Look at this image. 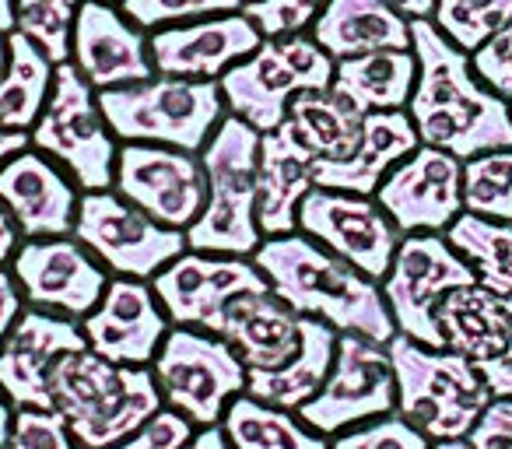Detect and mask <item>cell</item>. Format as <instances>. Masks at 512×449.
<instances>
[{
    "mask_svg": "<svg viewBox=\"0 0 512 449\" xmlns=\"http://www.w3.org/2000/svg\"><path fill=\"white\" fill-rule=\"evenodd\" d=\"M463 211L512 221V148L481 151L463 162Z\"/></svg>",
    "mask_w": 512,
    "mask_h": 449,
    "instance_id": "836d02e7",
    "label": "cell"
},
{
    "mask_svg": "<svg viewBox=\"0 0 512 449\" xmlns=\"http://www.w3.org/2000/svg\"><path fill=\"white\" fill-rule=\"evenodd\" d=\"M435 323L442 344L477 365L491 397H512V295L460 285L439 299Z\"/></svg>",
    "mask_w": 512,
    "mask_h": 449,
    "instance_id": "2e32d148",
    "label": "cell"
},
{
    "mask_svg": "<svg viewBox=\"0 0 512 449\" xmlns=\"http://www.w3.org/2000/svg\"><path fill=\"white\" fill-rule=\"evenodd\" d=\"M32 148L29 134H15V130H0V165L8 162L11 155H18V151Z\"/></svg>",
    "mask_w": 512,
    "mask_h": 449,
    "instance_id": "c3c4849f",
    "label": "cell"
},
{
    "mask_svg": "<svg viewBox=\"0 0 512 449\" xmlns=\"http://www.w3.org/2000/svg\"><path fill=\"white\" fill-rule=\"evenodd\" d=\"M512 18V0H439L435 4V29L456 43L463 53H474Z\"/></svg>",
    "mask_w": 512,
    "mask_h": 449,
    "instance_id": "d590c367",
    "label": "cell"
},
{
    "mask_svg": "<svg viewBox=\"0 0 512 449\" xmlns=\"http://www.w3.org/2000/svg\"><path fill=\"white\" fill-rule=\"evenodd\" d=\"M214 334L232 344L246 369H281L302 344V316L271 288H256L228 299Z\"/></svg>",
    "mask_w": 512,
    "mask_h": 449,
    "instance_id": "cb8c5ba5",
    "label": "cell"
},
{
    "mask_svg": "<svg viewBox=\"0 0 512 449\" xmlns=\"http://www.w3.org/2000/svg\"><path fill=\"white\" fill-rule=\"evenodd\" d=\"M362 123L365 113H358L344 95H337L334 88H320V92H299L288 102L278 134L306 151L313 165L344 162L362 141Z\"/></svg>",
    "mask_w": 512,
    "mask_h": 449,
    "instance_id": "83f0119b",
    "label": "cell"
},
{
    "mask_svg": "<svg viewBox=\"0 0 512 449\" xmlns=\"http://www.w3.org/2000/svg\"><path fill=\"white\" fill-rule=\"evenodd\" d=\"M393 411H397V376H393L390 348L365 334H341L327 383L299 407V418L313 432L334 439L344 428Z\"/></svg>",
    "mask_w": 512,
    "mask_h": 449,
    "instance_id": "7c38bea8",
    "label": "cell"
},
{
    "mask_svg": "<svg viewBox=\"0 0 512 449\" xmlns=\"http://www.w3.org/2000/svg\"><path fill=\"white\" fill-rule=\"evenodd\" d=\"M169 327L151 281L134 278H109L99 306L81 316L88 348L116 365H151Z\"/></svg>",
    "mask_w": 512,
    "mask_h": 449,
    "instance_id": "7402d4cb",
    "label": "cell"
},
{
    "mask_svg": "<svg viewBox=\"0 0 512 449\" xmlns=\"http://www.w3.org/2000/svg\"><path fill=\"white\" fill-rule=\"evenodd\" d=\"M383 4L397 11L400 18H407V22H432L439 0H383Z\"/></svg>",
    "mask_w": 512,
    "mask_h": 449,
    "instance_id": "bcb514c9",
    "label": "cell"
},
{
    "mask_svg": "<svg viewBox=\"0 0 512 449\" xmlns=\"http://www.w3.org/2000/svg\"><path fill=\"white\" fill-rule=\"evenodd\" d=\"M22 232H18V225H15V218H11V211L4 204H0V267H8L11 264V257H15V250L22 243Z\"/></svg>",
    "mask_w": 512,
    "mask_h": 449,
    "instance_id": "f6af8a7d",
    "label": "cell"
},
{
    "mask_svg": "<svg viewBox=\"0 0 512 449\" xmlns=\"http://www.w3.org/2000/svg\"><path fill=\"white\" fill-rule=\"evenodd\" d=\"M197 425L190 418H183L172 407H158L137 432H130L127 439H120L109 449H183L193 439Z\"/></svg>",
    "mask_w": 512,
    "mask_h": 449,
    "instance_id": "60d3db41",
    "label": "cell"
},
{
    "mask_svg": "<svg viewBox=\"0 0 512 449\" xmlns=\"http://www.w3.org/2000/svg\"><path fill=\"white\" fill-rule=\"evenodd\" d=\"M218 85L228 113L260 134H271L281 127L295 95L334 85V57L309 32L267 36L246 60L228 67Z\"/></svg>",
    "mask_w": 512,
    "mask_h": 449,
    "instance_id": "52a82bcc",
    "label": "cell"
},
{
    "mask_svg": "<svg viewBox=\"0 0 512 449\" xmlns=\"http://www.w3.org/2000/svg\"><path fill=\"white\" fill-rule=\"evenodd\" d=\"M221 428L232 449H330L327 435L313 432L299 411L274 407L249 393H239L228 404Z\"/></svg>",
    "mask_w": 512,
    "mask_h": 449,
    "instance_id": "1f68e13d",
    "label": "cell"
},
{
    "mask_svg": "<svg viewBox=\"0 0 512 449\" xmlns=\"http://www.w3.org/2000/svg\"><path fill=\"white\" fill-rule=\"evenodd\" d=\"M260 43H264V32L256 29L246 11H228V15H211L148 32L155 74L197 81H218L228 67L246 60Z\"/></svg>",
    "mask_w": 512,
    "mask_h": 449,
    "instance_id": "ffe728a7",
    "label": "cell"
},
{
    "mask_svg": "<svg viewBox=\"0 0 512 449\" xmlns=\"http://www.w3.org/2000/svg\"><path fill=\"white\" fill-rule=\"evenodd\" d=\"M99 106L116 141L165 144L197 155L228 113L218 81L169 78V74L106 88L99 92Z\"/></svg>",
    "mask_w": 512,
    "mask_h": 449,
    "instance_id": "8992f818",
    "label": "cell"
},
{
    "mask_svg": "<svg viewBox=\"0 0 512 449\" xmlns=\"http://www.w3.org/2000/svg\"><path fill=\"white\" fill-rule=\"evenodd\" d=\"M376 200L400 232H446L463 214V162L418 144L379 183Z\"/></svg>",
    "mask_w": 512,
    "mask_h": 449,
    "instance_id": "ac0fdd59",
    "label": "cell"
},
{
    "mask_svg": "<svg viewBox=\"0 0 512 449\" xmlns=\"http://www.w3.org/2000/svg\"><path fill=\"white\" fill-rule=\"evenodd\" d=\"M470 64H474V74L491 92H498L502 99H512V18L470 53Z\"/></svg>",
    "mask_w": 512,
    "mask_h": 449,
    "instance_id": "b9f144b4",
    "label": "cell"
},
{
    "mask_svg": "<svg viewBox=\"0 0 512 449\" xmlns=\"http://www.w3.org/2000/svg\"><path fill=\"white\" fill-rule=\"evenodd\" d=\"M313 158L278 130L260 134L256 155V229L264 239L299 232V204L313 190Z\"/></svg>",
    "mask_w": 512,
    "mask_h": 449,
    "instance_id": "484cf974",
    "label": "cell"
},
{
    "mask_svg": "<svg viewBox=\"0 0 512 449\" xmlns=\"http://www.w3.org/2000/svg\"><path fill=\"white\" fill-rule=\"evenodd\" d=\"M106 4H120V0H106Z\"/></svg>",
    "mask_w": 512,
    "mask_h": 449,
    "instance_id": "11a10c76",
    "label": "cell"
},
{
    "mask_svg": "<svg viewBox=\"0 0 512 449\" xmlns=\"http://www.w3.org/2000/svg\"><path fill=\"white\" fill-rule=\"evenodd\" d=\"M120 11L144 32L165 29V25L197 22V18L228 15L242 11V0H120Z\"/></svg>",
    "mask_w": 512,
    "mask_h": 449,
    "instance_id": "8d00e7d4",
    "label": "cell"
},
{
    "mask_svg": "<svg viewBox=\"0 0 512 449\" xmlns=\"http://www.w3.org/2000/svg\"><path fill=\"white\" fill-rule=\"evenodd\" d=\"M113 190L158 225L186 232L207 204V172L197 151L127 141L116 151Z\"/></svg>",
    "mask_w": 512,
    "mask_h": 449,
    "instance_id": "4fadbf2b",
    "label": "cell"
},
{
    "mask_svg": "<svg viewBox=\"0 0 512 449\" xmlns=\"http://www.w3.org/2000/svg\"><path fill=\"white\" fill-rule=\"evenodd\" d=\"M467 442L470 449H512V397H491L467 432Z\"/></svg>",
    "mask_w": 512,
    "mask_h": 449,
    "instance_id": "7bdbcfd3",
    "label": "cell"
},
{
    "mask_svg": "<svg viewBox=\"0 0 512 449\" xmlns=\"http://www.w3.org/2000/svg\"><path fill=\"white\" fill-rule=\"evenodd\" d=\"M0 32H15V0H0Z\"/></svg>",
    "mask_w": 512,
    "mask_h": 449,
    "instance_id": "f907efd6",
    "label": "cell"
},
{
    "mask_svg": "<svg viewBox=\"0 0 512 449\" xmlns=\"http://www.w3.org/2000/svg\"><path fill=\"white\" fill-rule=\"evenodd\" d=\"M85 0H15V29L29 36L53 64L71 60V36Z\"/></svg>",
    "mask_w": 512,
    "mask_h": 449,
    "instance_id": "e575fe53",
    "label": "cell"
},
{
    "mask_svg": "<svg viewBox=\"0 0 512 449\" xmlns=\"http://www.w3.org/2000/svg\"><path fill=\"white\" fill-rule=\"evenodd\" d=\"M183 449H232L225 439V428L221 425H207V428H197L193 432V439L186 442Z\"/></svg>",
    "mask_w": 512,
    "mask_h": 449,
    "instance_id": "7dc6e473",
    "label": "cell"
},
{
    "mask_svg": "<svg viewBox=\"0 0 512 449\" xmlns=\"http://www.w3.org/2000/svg\"><path fill=\"white\" fill-rule=\"evenodd\" d=\"M418 81L414 50H372L334 60V92L344 95L358 113L407 109Z\"/></svg>",
    "mask_w": 512,
    "mask_h": 449,
    "instance_id": "f546056e",
    "label": "cell"
},
{
    "mask_svg": "<svg viewBox=\"0 0 512 449\" xmlns=\"http://www.w3.org/2000/svg\"><path fill=\"white\" fill-rule=\"evenodd\" d=\"M411 50L418 57V81L407 116L421 144L449 151L460 162L481 151L512 148L509 99L477 78L470 53L449 43L435 22H411Z\"/></svg>",
    "mask_w": 512,
    "mask_h": 449,
    "instance_id": "6da1fadb",
    "label": "cell"
},
{
    "mask_svg": "<svg viewBox=\"0 0 512 449\" xmlns=\"http://www.w3.org/2000/svg\"><path fill=\"white\" fill-rule=\"evenodd\" d=\"M151 372L162 404L190 418L197 428L221 425L228 404L246 393V365L232 344L197 327H169Z\"/></svg>",
    "mask_w": 512,
    "mask_h": 449,
    "instance_id": "9c48e42d",
    "label": "cell"
},
{
    "mask_svg": "<svg viewBox=\"0 0 512 449\" xmlns=\"http://www.w3.org/2000/svg\"><path fill=\"white\" fill-rule=\"evenodd\" d=\"M253 264L260 267L271 292L299 316L330 323L337 334H365L383 344L397 334L379 281L302 232L264 239L256 246Z\"/></svg>",
    "mask_w": 512,
    "mask_h": 449,
    "instance_id": "7a4b0ae2",
    "label": "cell"
},
{
    "mask_svg": "<svg viewBox=\"0 0 512 449\" xmlns=\"http://www.w3.org/2000/svg\"><path fill=\"white\" fill-rule=\"evenodd\" d=\"M4 449H8V446H4Z\"/></svg>",
    "mask_w": 512,
    "mask_h": 449,
    "instance_id": "6f0895ef",
    "label": "cell"
},
{
    "mask_svg": "<svg viewBox=\"0 0 512 449\" xmlns=\"http://www.w3.org/2000/svg\"><path fill=\"white\" fill-rule=\"evenodd\" d=\"M327 0H253L246 4V15L267 36H292V32H309L313 18L323 11Z\"/></svg>",
    "mask_w": 512,
    "mask_h": 449,
    "instance_id": "ab89813d",
    "label": "cell"
},
{
    "mask_svg": "<svg viewBox=\"0 0 512 449\" xmlns=\"http://www.w3.org/2000/svg\"><path fill=\"white\" fill-rule=\"evenodd\" d=\"M8 67V32H0V74Z\"/></svg>",
    "mask_w": 512,
    "mask_h": 449,
    "instance_id": "f5cc1de1",
    "label": "cell"
},
{
    "mask_svg": "<svg viewBox=\"0 0 512 449\" xmlns=\"http://www.w3.org/2000/svg\"><path fill=\"white\" fill-rule=\"evenodd\" d=\"M421 144L407 109H386V113H365L362 141L344 162H316L313 183L323 190H344L376 197L379 183L397 162H404Z\"/></svg>",
    "mask_w": 512,
    "mask_h": 449,
    "instance_id": "d4e9b609",
    "label": "cell"
},
{
    "mask_svg": "<svg viewBox=\"0 0 512 449\" xmlns=\"http://www.w3.org/2000/svg\"><path fill=\"white\" fill-rule=\"evenodd\" d=\"M509 109H512V99H509Z\"/></svg>",
    "mask_w": 512,
    "mask_h": 449,
    "instance_id": "9f6ffc18",
    "label": "cell"
},
{
    "mask_svg": "<svg viewBox=\"0 0 512 449\" xmlns=\"http://www.w3.org/2000/svg\"><path fill=\"white\" fill-rule=\"evenodd\" d=\"M71 64L95 92L155 78L148 32L137 29L120 11V4H106V0L81 4L71 36Z\"/></svg>",
    "mask_w": 512,
    "mask_h": 449,
    "instance_id": "44dd1931",
    "label": "cell"
},
{
    "mask_svg": "<svg viewBox=\"0 0 512 449\" xmlns=\"http://www.w3.org/2000/svg\"><path fill=\"white\" fill-rule=\"evenodd\" d=\"M256 288H271L253 257H225V253H179L169 267L151 278L158 306L172 327H197L214 334L228 299Z\"/></svg>",
    "mask_w": 512,
    "mask_h": 449,
    "instance_id": "9a60e30c",
    "label": "cell"
},
{
    "mask_svg": "<svg viewBox=\"0 0 512 449\" xmlns=\"http://www.w3.org/2000/svg\"><path fill=\"white\" fill-rule=\"evenodd\" d=\"M299 232L369 274L372 281H383L390 274L393 253L404 239V232L393 225L376 197L323 190V186H313L302 197Z\"/></svg>",
    "mask_w": 512,
    "mask_h": 449,
    "instance_id": "5bb4252c",
    "label": "cell"
},
{
    "mask_svg": "<svg viewBox=\"0 0 512 449\" xmlns=\"http://www.w3.org/2000/svg\"><path fill=\"white\" fill-rule=\"evenodd\" d=\"M50 400L81 449L116 446L165 407L151 365H116L92 348L57 358Z\"/></svg>",
    "mask_w": 512,
    "mask_h": 449,
    "instance_id": "3957f363",
    "label": "cell"
},
{
    "mask_svg": "<svg viewBox=\"0 0 512 449\" xmlns=\"http://www.w3.org/2000/svg\"><path fill=\"white\" fill-rule=\"evenodd\" d=\"M78 183L50 155L25 148L0 165V204L8 207L25 239L74 236Z\"/></svg>",
    "mask_w": 512,
    "mask_h": 449,
    "instance_id": "603a6c76",
    "label": "cell"
},
{
    "mask_svg": "<svg viewBox=\"0 0 512 449\" xmlns=\"http://www.w3.org/2000/svg\"><path fill=\"white\" fill-rule=\"evenodd\" d=\"M25 313V295L18 288L11 267H0V344L11 334V327L18 323V316Z\"/></svg>",
    "mask_w": 512,
    "mask_h": 449,
    "instance_id": "ee69618b",
    "label": "cell"
},
{
    "mask_svg": "<svg viewBox=\"0 0 512 449\" xmlns=\"http://www.w3.org/2000/svg\"><path fill=\"white\" fill-rule=\"evenodd\" d=\"M8 449H81L67 432L64 418L43 407H15Z\"/></svg>",
    "mask_w": 512,
    "mask_h": 449,
    "instance_id": "f35d334b",
    "label": "cell"
},
{
    "mask_svg": "<svg viewBox=\"0 0 512 449\" xmlns=\"http://www.w3.org/2000/svg\"><path fill=\"white\" fill-rule=\"evenodd\" d=\"M432 449H470L467 439H442V442H432Z\"/></svg>",
    "mask_w": 512,
    "mask_h": 449,
    "instance_id": "816d5d0a",
    "label": "cell"
},
{
    "mask_svg": "<svg viewBox=\"0 0 512 449\" xmlns=\"http://www.w3.org/2000/svg\"><path fill=\"white\" fill-rule=\"evenodd\" d=\"M390 362L397 376V414L432 442L467 439L474 421L491 404V390L477 365L449 348H428L393 334Z\"/></svg>",
    "mask_w": 512,
    "mask_h": 449,
    "instance_id": "5b68a950",
    "label": "cell"
},
{
    "mask_svg": "<svg viewBox=\"0 0 512 449\" xmlns=\"http://www.w3.org/2000/svg\"><path fill=\"white\" fill-rule=\"evenodd\" d=\"M256 155L260 130L225 113L200 151L207 172V204L186 229V250L253 257L256 246L264 243L256 229Z\"/></svg>",
    "mask_w": 512,
    "mask_h": 449,
    "instance_id": "277c9868",
    "label": "cell"
},
{
    "mask_svg": "<svg viewBox=\"0 0 512 449\" xmlns=\"http://www.w3.org/2000/svg\"><path fill=\"white\" fill-rule=\"evenodd\" d=\"M337 337L341 334L330 323L302 316V344L295 358L281 369H246V393L274 407L299 411L327 383L337 355Z\"/></svg>",
    "mask_w": 512,
    "mask_h": 449,
    "instance_id": "f1b7e54d",
    "label": "cell"
},
{
    "mask_svg": "<svg viewBox=\"0 0 512 449\" xmlns=\"http://www.w3.org/2000/svg\"><path fill=\"white\" fill-rule=\"evenodd\" d=\"M246 4H253V0H242V8H246Z\"/></svg>",
    "mask_w": 512,
    "mask_h": 449,
    "instance_id": "db71d44e",
    "label": "cell"
},
{
    "mask_svg": "<svg viewBox=\"0 0 512 449\" xmlns=\"http://www.w3.org/2000/svg\"><path fill=\"white\" fill-rule=\"evenodd\" d=\"M78 348H88L81 320L29 306L0 344V393L11 400V407L53 411V365H57L60 355Z\"/></svg>",
    "mask_w": 512,
    "mask_h": 449,
    "instance_id": "d6986e66",
    "label": "cell"
},
{
    "mask_svg": "<svg viewBox=\"0 0 512 449\" xmlns=\"http://www.w3.org/2000/svg\"><path fill=\"white\" fill-rule=\"evenodd\" d=\"M474 281L477 271L449 246L446 232H407L379 288L397 323V334L428 348H446L435 323V306L446 292Z\"/></svg>",
    "mask_w": 512,
    "mask_h": 449,
    "instance_id": "30bf717a",
    "label": "cell"
},
{
    "mask_svg": "<svg viewBox=\"0 0 512 449\" xmlns=\"http://www.w3.org/2000/svg\"><path fill=\"white\" fill-rule=\"evenodd\" d=\"M309 36L334 60L372 50H411V22L383 0H327Z\"/></svg>",
    "mask_w": 512,
    "mask_h": 449,
    "instance_id": "4316f807",
    "label": "cell"
},
{
    "mask_svg": "<svg viewBox=\"0 0 512 449\" xmlns=\"http://www.w3.org/2000/svg\"><path fill=\"white\" fill-rule=\"evenodd\" d=\"M53 64L29 36L8 32V67L0 74V130L29 134L53 88Z\"/></svg>",
    "mask_w": 512,
    "mask_h": 449,
    "instance_id": "4dcf8cb0",
    "label": "cell"
},
{
    "mask_svg": "<svg viewBox=\"0 0 512 449\" xmlns=\"http://www.w3.org/2000/svg\"><path fill=\"white\" fill-rule=\"evenodd\" d=\"M29 141L36 151L64 165L81 193L113 190L120 144L102 116L99 92L81 78L71 60L57 64L53 71L50 99L36 127L29 130Z\"/></svg>",
    "mask_w": 512,
    "mask_h": 449,
    "instance_id": "ba28073f",
    "label": "cell"
},
{
    "mask_svg": "<svg viewBox=\"0 0 512 449\" xmlns=\"http://www.w3.org/2000/svg\"><path fill=\"white\" fill-rule=\"evenodd\" d=\"M446 239L477 271V281L498 295H512V221H488L463 211Z\"/></svg>",
    "mask_w": 512,
    "mask_h": 449,
    "instance_id": "d6a6232c",
    "label": "cell"
},
{
    "mask_svg": "<svg viewBox=\"0 0 512 449\" xmlns=\"http://www.w3.org/2000/svg\"><path fill=\"white\" fill-rule=\"evenodd\" d=\"M11 274L25 302L64 316H88L109 285V271L81 239H25L11 257Z\"/></svg>",
    "mask_w": 512,
    "mask_h": 449,
    "instance_id": "e0dca14e",
    "label": "cell"
},
{
    "mask_svg": "<svg viewBox=\"0 0 512 449\" xmlns=\"http://www.w3.org/2000/svg\"><path fill=\"white\" fill-rule=\"evenodd\" d=\"M11 421H15V407L11 400L0 393V449L8 446V435H11Z\"/></svg>",
    "mask_w": 512,
    "mask_h": 449,
    "instance_id": "681fc988",
    "label": "cell"
},
{
    "mask_svg": "<svg viewBox=\"0 0 512 449\" xmlns=\"http://www.w3.org/2000/svg\"><path fill=\"white\" fill-rule=\"evenodd\" d=\"M74 239H81L113 278L134 281H151L179 253H186V232L158 225L116 190L81 193Z\"/></svg>",
    "mask_w": 512,
    "mask_h": 449,
    "instance_id": "8fae6325",
    "label": "cell"
},
{
    "mask_svg": "<svg viewBox=\"0 0 512 449\" xmlns=\"http://www.w3.org/2000/svg\"><path fill=\"white\" fill-rule=\"evenodd\" d=\"M330 449H432V439L393 411L337 432L330 439Z\"/></svg>",
    "mask_w": 512,
    "mask_h": 449,
    "instance_id": "74e56055",
    "label": "cell"
}]
</instances>
